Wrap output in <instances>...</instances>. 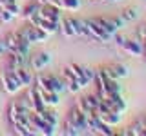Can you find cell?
I'll return each instance as SVG.
<instances>
[{"label":"cell","instance_id":"cell-36","mask_svg":"<svg viewBox=\"0 0 146 136\" xmlns=\"http://www.w3.org/2000/svg\"><path fill=\"white\" fill-rule=\"evenodd\" d=\"M48 4H53V6H57V7L64 9V6H62V0H48Z\"/></svg>","mask_w":146,"mask_h":136},{"label":"cell","instance_id":"cell-30","mask_svg":"<svg viewBox=\"0 0 146 136\" xmlns=\"http://www.w3.org/2000/svg\"><path fill=\"white\" fill-rule=\"evenodd\" d=\"M75 107L79 109L80 112H84L86 116H88V114H91V112H93V111H91V109H90L88 102H86V96H84V98H77V103H75Z\"/></svg>","mask_w":146,"mask_h":136},{"label":"cell","instance_id":"cell-28","mask_svg":"<svg viewBox=\"0 0 146 136\" xmlns=\"http://www.w3.org/2000/svg\"><path fill=\"white\" fill-rule=\"evenodd\" d=\"M86 102H88V105H90L91 111H97L102 100H100L99 94H88V96H86Z\"/></svg>","mask_w":146,"mask_h":136},{"label":"cell","instance_id":"cell-15","mask_svg":"<svg viewBox=\"0 0 146 136\" xmlns=\"http://www.w3.org/2000/svg\"><path fill=\"white\" fill-rule=\"evenodd\" d=\"M36 89H38V94H40V98H42V102L46 103V107H57L58 103H60V96H58V93L40 89L38 85H36Z\"/></svg>","mask_w":146,"mask_h":136},{"label":"cell","instance_id":"cell-11","mask_svg":"<svg viewBox=\"0 0 146 136\" xmlns=\"http://www.w3.org/2000/svg\"><path fill=\"white\" fill-rule=\"evenodd\" d=\"M51 63V54L49 53H36V54H33V56L29 58V67L33 71H42V69H46V67Z\"/></svg>","mask_w":146,"mask_h":136},{"label":"cell","instance_id":"cell-41","mask_svg":"<svg viewBox=\"0 0 146 136\" xmlns=\"http://www.w3.org/2000/svg\"><path fill=\"white\" fill-rule=\"evenodd\" d=\"M144 122H146V118H144Z\"/></svg>","mask_w":146,"mask_h":136},{"label":"cell","instance_id":"cell-13","mask_svg":"<svg viewBox=\"0 0 146 136\" xmlns=\"http://www.w3.org/2000/svg\"><path fill=\"white\" fill-rule=\"evenodd\" d=\"M27 100L31 102V107H33V111L40 112V111H44V109H46V103L42 102V98H40L36 85H29V87H27Z\"/></svg>","mask_w":146,"mask_h":136},{"label":"cell","instance_id":"cell-14","mask_svg":"<svg viewBox=\"0 0 146 136\" xmlns=\"http://www.w3.org/2000/svg\"><path fill=\"white\" fill-rule=\"evenodd\" d=\"M13 71H15V75H17V78H18V82H20L22 87H29V85H33V84H35V76H33V73L27 69L26 65L17 67V69H13Z\"/></svg>","mask_w":146,"mask_h":136},{"label":"cell","instance_id":"cell-33","mask_svg":"<svg viewBox=\"0 0 146 136\" xmlns=\"http://www.w3.org/2000/svg\"><path fill=\"white\" fill-rule=\"evenodd\" d=\"M13 18H15V16H13L11 13H9L7 9H6V7H2V9H0V22H2V24H9V22H11Z\"/></svg>","mask_w":146,"mask_h":136},{"label":"cell","instance_id":"cell-31","mask_svg":"<svg viewBox=\"0 0 146 136\" xmlns=\"http://www.w3.org/2000/svg\"><path fill=\"white\" fill-rule=\"evenodd\" d=\"M62 6H64V9L75 13L80 9V0H62Z\"/></svg>","mask_w":146,"mask_h":136},{"label":"cell","instance_id":"cell-4","mask_svg":"<svg viewBox=\"0 0 146 136\" xmlns=\"http://www.w3.org/2000/svg\"><path fill=\"white\" fill-rule=\"evenodd\" d=\"M95 22H99V24L104 27V31H106L108 35H111V36L126 24V22L122 20L121 15H119V16H97V18H95Z\"/></svg>","mask_w":146,"mask_h":136},{"label":"cell","instance_id":"cell-25","mask_svg":"<svg viewBox=\"0 0 146 136\" xmlns=\"http://www.w3.org/2000/svg\"><path fill=\"white\" fill-rule=\"evenodd\" d=\"M121 16H122V20H124L126 24L128 22H135L137 18H139V11H137L135 7H126L124 11L121 13Z\"/></svg>","mask_w":146,"mask_h":136},{"label":"cell","instance_id":"cell-29","mask_svg":"<svg viewBox=\"0 0 146 136\" xmlns=\"http://www.w3.org/2000/svg\"><path fill=\"white\" fill-rule=\"evenodd\" d=\"M62 129H64V134H68V136H79V134H80L79 129H77V127L73 125L70 120H66V122L62 124Z\"/></svg>","mask_w":146,"mask_h":136},{"label":"cell","instance_id":"cell-18","mask_svg":"<svg viewBox=\"0 0 146 136\" xmlns=\"http://www.w3.org/2000/svg\"><path fill=\"white\" fill-rule=\"evenodd\" d=\"M91 133H93V134H102V136H115L117 134L115 131H113L111 125L104 124V122H100V120H97V124H95V127H93Z\"/></svg>","mask_w":146,"mask_h":136},{"label":"cell","instance_id":"cell-24","mask_svg":"<svg viewBox=\"0 0 146 136\" xmlns=\"http://www.w3.org/2000/svg\"><path fill=\"white\" fill-rule=\"evenodd\" d=\"M110 69H111L113 73H115L117 80H121V78H126V76L130 75V67H128V65H124V63H111V65H110Z\"/></svg>","mask_w":146,"mask_h":136},{"label":"cell","instance_id":"cell-26","mask_svg":"<svg viewBox=\"0 0 146 136\" xmlns=\"http://www.w3.org/2000/svg\"><path fill=\"white\" fill-rule=\"evenodd\" d=\"M104 87H106V91H108V94H115V93H121V85H119V80H106L104 82Z\"/></svg>","mask_w":146,"mask_h":136},{"label":"cell","instance_id":"cell-21","mask_svg":"<svg viewBox=\"0 0 146 136\" xmlns=\"http://www.w3.org/2000/svg\"><path fill=\"white\" fill-rule=\"evenodd\" d=\"M60 33L66 36V38L77 36V35H75V29H73V24H71V16H68V18H60Z\"/></svg>","mask_w":146,"mask_h":136},{"label":"cell","instance_id":"cell-32","mask_svg":"<svg viewBox=\"0 0 146 136\" xmlns=\"http://www.w3.org/2000/svg\"><path fill=\"white\" fill-rule=\"evenodd\" d=\"M7 116H9V122H11V124H17V122H18V107H17V102H13L11 105H9Z\"/></svg>","mask_w":146,"mask_h":136},{"label":"cell","instance_id":"cell-12","mask_svg":"<svg viewBox=\"0 0 146 136\" xmlns=\"http://www.w3.org/2000/svg\"><path fill=\"white\" fill-rule=\"evenodd\" d=\"M106 105L111 109V111H115V112H124L126 111V100L121 96V93H115V94H110L108 98H104L102 100Z\"/></svg>","mask_w":146,"mask_h":136},{"label":"cell","instance_id":"cell-8","mask_svg":"<svg viewBox=\"0 0 146 136\" xmlns=\"http://www.w3.org/2000/svg\"><path fill=\"white\" fill-rule=\"evenodd\" d=\"M62 9L60 7H57V6H53V4H42V6L38 7V15L40 18H46V20H53V22H60V18H62Z\"/></svg>","mask_w":146,"mask_h":136},{"label":"cell","instance_id":"cell-37","mask_svg":"<svg viewBox=\"0 0 146 136\" xmlns=\"http://www.w3.org/2000/svg\"><path fill=\"white\" fill-rule=\"evenodd\" d=\"M7 53V47H6V42L0 40V54H6Z\"/></svg>","mask_w":146,"mask_h":136},{"label":"cell","instance_id":"cell-5","mask_svg":"<svg viewBox=\"0 0 146 136\" xmlns=\"http://www.w3.org/2000/svg\"><path fill=\"white\" fill-rule=\"evenodd\" d=\"M86 24H88L90 38L97 40V42H102V44H108L110 40H111V35H108L106 31H104V27L100 26L99 22H95V18H88V20H86Z\"/></svg>","mask_w":146,"mask_h":136},{"label":"cell","instance_id":"cell-3","mask_svg":"<svg viewBox=\"0 0 146 136\" xmlns=\"http://www.w3.org/2000/svg\"><path fill=\"white\" fill-rule=\"evenodd\" d=\"M29 122H31V125H33V129L36 131V134L53 136L55 133H57V127H53L51 124H48V122H46L38 112H35V111L29 112Z\"/></svg>","mask_w":146,"mask_h":136},{"label":"cell","instance_id":"cell-38","mask_svg":"<svg viewBox=\"0 0 146 136\" xmlns=\"http://www.w3.org/2000/svg\"><path fill=\"white\" fill-rule=\"evenodd\" d=\"M35 2H38L40 6H42V4H48V0H35Z\"/></svg>","mask_w":146,"mask_h":136},{"label":"cell","instance_id":"cell-22","mask_svg":"<svg viewBox=\"0 0 146 136\" xmlns=\"http://www.w3.org/2000/svg\"><path fill=\"white\" fill-rule=\"evenodd\" d=\"M27 63V56H22L18 53H9V69H17Z\"/></svg>","mask_w":146,"mask_h":136},{"label":"cell","instance_id":"cell-39","mask_svg":"<svg viewBox=\"0 0 146 136\" xmlns=\"http://www.w3.org/2000/svg\"><path fill=\"white\" fill-rule=\"evenodd\" d=\"M143 45H144V54H146V42H143Z\"/></svg>","mask_w":146,"mask_h":136},{"label":"cell","instance_id":"cell-27","mask_svg":"<svg viewBox=\"0 0 146 136\" xmlns=\"http://www.w3.org/2000/svg\"><path fill=\"white\" fill-rule=\"evenodd\" d=\"M64 82H66V91H68V93H71V94H79L80 93L82 87H80V84L75 78H73V80H64Z\"/></svg>","mask_w":146,"mask_h":136},{"label":"cell","instance_id":"cell-19","mask_svg":"<svg viewBox=\"0 0 146 136\" xmlns=\"http://www.w3.org/2000/svg\"><path fill=\"white\" fill-rule=\"evenodd\" d=\"M38 7H40V4L38 2H35V0H31L29 4H26L24 9L20 11V16H24L26 20H29L31 16H35L36 13H38Z\"/></svg>","mask_w":146,"mask_h":136},{"label":"cell","instance_id":"cell-40","mask_svg":"<svg viewBox=\"0 0 146 136\" xmlns=\"http://www.w3.org/2000/svg\"><path fill=\"white\" fill-rule=\"evenodd\" d=\"M111 2H119V0H111Z\"/></svg>","mask_w":146,"mask_h":136},{"label":"cell","instance_id":"cell-10","mask_svg":"<svg viewBox=\"0 0 146 136\" xmlns=\"http://www.w3.org/2000/svg\"><path fill=\"white\" fill-rule=\"evenodd\" d=\"M24 31V35L27 36V40H29L31 44H42V42H46L48 40V33H46L44 29H40V27H36V26H27L26 29H22Z\"/></svg>","mask_w":146,"mask_h":136},{"label":"cell","instance_id":"cell-6","mask_svg":"<svg viewBox=\"0 0 146 136\" xmlns=\"http://www.w3.org/2000/svg\"><path fill=\"white\" fill-rule=\"evenodd\" d=\"M66 120H70L73 125L79 129V133H88V116L84 114V112H80L77 107H71L70 112H68V118Z\"/></svg>","mask_w":146,"mask_h":136},{"label":"cell","instance_id":"cell-17","mask_svg":"<svg viewBox=\"0 0 146 136\" xmlns=\"http://www.w3.org/2000/svg\"><path fill=\"white\" fill-rule=\"evenodd\" d=\"M71 24H73V29H75V35H77V36H90V31H88V24H86V20H80V18L71 16Z\"/></svg>","mask_w":146,"mask_h":136},{"label":"cell","instance_id":"cell-23","mask_svg":"<svg viewBox=\"0 0 146 136\" xmlns=\"http://www.w3.org/2000/svg\"><path fill=\"white\" fill-rule=\"evenodd\" d=\"M126 133L131 134V136H146V122H144V118H143V120H139V122H135V124L131 125Z\"/></svg>","mask_w":146,"mask_h":136},{"label":"cell","instance_id":"cell-2","mask_svg":"<svg viewBox=\"0 0 146 136\" xmlns=\"http://www.w3.org/2000/svg\"><path fill=\"white\" fill-rule=\"evenodd\" d=\"M0 84H2V89L6 91L7 94H11V96L17 94L18 91L22 89V85H20V82H18V78H17L15 71L9 69V67H7V71L0 73Z\"/></svg>","mask_w":146,"mask_h":136},{"label":"cell","instance_id":"cell-9","mask_svg":"<svg viewBox=\"0 0 146 136\" xmlns=\"http://www.w3.org/2000/svg\"><path fill=\"white\" fill-rule=\"evenodd\" d=\"M119 47L122 49L126 54H130V56H141V54L144 53V45L143 42H139V40H128V38H122V42Z\"/></svg>","mask_w":146,"mask_h":136},{"label":"cell","instance_id":"cell-34","mask_svg":"<svg viewBox=\"0 0 146 136\" xmlns=\"http://www.w3.org/2000/svg\"><path fill=\"white\" fill-rule=\"evenodd\" d=\"M6 9H7L9 13H11L13 16H18V15H20V11H22V9L17 6V2H11V4H7V6H6Z\"/></svg>","mask_w":146,"mask_h":136},{"label":"cell","instance_id":"cell-35","mask_svg":"<svg viewBox=\"0 0 146 136\" xmlns=\"http://www.w3.org/2000/svg\"><path fill=\"white\" fill-rule=\"evenodd\" d=\"M95 73H97V71H93V69H88V67H86V76L90 78V82H93V78H95Z\"/></svg>","mask_w":146,"mask_h":136},{"label":"cell","instance_id":"cell-16","mask_svg":"<svg viewBox=\"0 0 146 136\" xmlns=\"http://www.w3.org/2000/svg\"><path fill=\"white\" fill-rule=\"evenodd\" d=\"M68 67H70V71L73 73V76L77 78V82L80 84V87H86V85L90 84V78L86 76V67H82V65H79V63H75V62L70 63Z\"/></svg>","mask_w":146,"mask_h":136},{"label":"cell","instance_id":"cell-1","mask_svg":"<svg viewBox=\"0 0 146 136\" xmlns=\"http://www.w3.org/2000/svg\"><path fill=\"white\" fill-rule=\"evenodd\" d=\"M35 85H38L40 89H46V91H55V93H64L66 91V82L64 78L57 75H44V73H38L35 76Z\"/></svg>","mask_w":146,"mask_h":136},{"label":"cell","instance_id":"cell-20","mask_svg":"<svg viewBox=\"0 0 146 136\" xmlns=\"http://www.w3.org/2000/svg\"><path fill=\"white\" fill-rule=\"evenodd\" d=\"M35 112H36V111H35ZM38 114L42 116L44 120L48 122V124H51L53 127H58V114H57V112L53 111L51 107H46L44 111H40V112H38Z\"/></svg>","mask_w":146,"mask_h":136},{"label":"cell","instance_id":"cell-7","mask_svg":"<svg viewBox=\"0 0 146 136\" xmlns=\"http://www.w3.org/2000/svg\"><path fill=\"white\" fill-rule=\"evenodd\" d=\"M29 24L31 26H36L40 29H44L48 35H55L60 31V22H53V20H46V18H40L38 15L31 16L29 18Z\"/></svg>","mask_w":146,"mask_h":136}]
</instances>
